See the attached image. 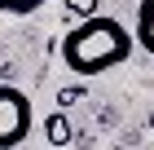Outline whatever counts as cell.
<instances>
[{"mask_svg":"<svg viewBox=\"0 0 154 150\" xmlns=\"http://www.w3.org/2000/svg\"><path fill=\"white\" fill-rule=\"evenodd\" d=\"M75 102H84V88H79V84H71V88L57 93V106H62V110H66V106H75Z\"/></svg>","mask_w":154,"mask_h":150,"instance_id":"cell-7","label":"cell"},{"mask_svg":"<svg viewBox=\"0 0 154 150\" xmlns=\"http://www.w3.org/2000/svg\"><path fill=\"white\" fill-rule=\"evenodd\" d=\"M44 0H0V13H13V18H26V13H35Z\"/></svg>","mask_w":154,"mask_h":150,"instance_id":"cell-5","label":"cell"},{"mask_svg":"<svg viewBox=\"0 0 154 150\" xmlns=\"http://www.w3.org/2000/svg\"><path fill=\"white\" fill-rule=\"evenodd\" d=\"M132 44H137V35L123 31L119 18H106V13H93V18H79L71 31L62 35V66L75 71V75H101L110 66H123L132 58Z\"/></svg>","mask_w":154,"mask_h":150,"instance_id":"cell-1","label":"cell"},{"mask_svg":"<svg viewBox=\"0 0 154 150\" xmlns=\"http://www.w3.org/2000/svg\"><path fill=\"white\" fill-rule=\"evenodd\" d=\"M145 124H150V132H154V110H150V119H145Z\"/></svg>","mask_w":154,"mask_h":150,"instance_id":"cell-8","label":"cell"},{"mask_svg":"<svg viewBox=\"0 0 154 150\" xmlns=\"http://www.w3.org/2000/svg\"><path fill=\"white\" fill-rule=\"evenodd\" d=\"M132 35H137V44L154 58V0H141V5H137V27H132Z\"/></svg>","mask_w":154,"mask_h":150,"instance_id":"cell-3","label":"cell"},{"mask_svg":"<svg viewBox=\"0 0 154 150\" xmlns=\"http://www.w3.org/2000/svg\"><path fill=\"white\" fill-rule=\"evenodd\" d=\"M44 137H48V146H66V141H71V124H66L62 110H53V115L44 119Z\"/></svg>","mask_w":154,"mask_h":150,"instance_id":"cell-4","label":"cell"},{"mask_svg":"<svg viewBox=\"0 0 154 150\" xmlns=\"http://www.w3.org/2000/svg\"><path fill=\"white\" fill-rule=\"evenodd\" d=\"M35 128V110H31V97L13 84H0V150L22 146Z\"/></svg>","mask_w":154,"mask_h":150,"instance_id":"cell-2","label":"cell"},{"mask_svg":"<svg viewBox=\"0 0 154 150\" xmlns=\"http://www.w3.org/2000/svg\"><path fill=\"white\" fill-rule=\"evenodd\" d=\"M66 13H71V18H93L97 0H66Z\"/></svg>","mask_w":154,"mask_h":150,"instance_id":"cell-6","label":"cell"}]
</instances>
